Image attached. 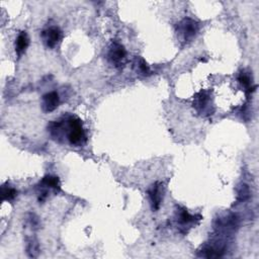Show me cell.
Wrapping results in <instances>:
<instances>
[{
    "label": "cell",
    "instance_id": "cell-9",
    "mask_svg": "<svg viewBox=\"0 0 259 259\" xmlns=\"http://www.w3.org/2000/svg\"><path fill=\"white\" fill-rule=\"evenodd\" d=\"M194 216H192L188 214V212L184 208L180 210L178 212V222L182 225H188L194 221Z\"/></svg>",
    "mask_w": 259,
    "mask_h": 259
},
{
    "label": "cell",
    "instance_id": "cell-10",
    "mask_svg": "<svg viewBox=\"0 0 259 259\" xmlns=\"http://www.w3.org/2000/svg\"><path fill=\"white\" fill-rule=\"evenodd\" d=\"M16 196H18V192L14 188L6 186H2V200H12L16 198Z\"/></svg>",
    "mask_w": 259,
    "mask_h": 259
},
{
    "label": "cell",
    "instance_id": "cell-5",
    "mask_svg": "<svg viewBox=\"0 0 259 259\" xmlns=\"http://www.w3.org/2000/svg\"><path fill=\"white\" fill-rule=\"evenodd\" d=\"M40 36L44 44L48 48L52 49L60 42L62 38V30L58 26H51L45 30H42Z\"/></svg>",
    "mask_w": 259,
    "mask_h": 259
},
{
    "label": "cell",
    "instance_id": "cell-8",
    "mask_svg": "<svg viewBox=\"0 0 259 259\" xmlns=\"http://www.w3.org/2000/svg\"><path fill=\"white\" fill-rule=\"evenodd\" d=\"M30 45V38L26 32H20L16 40V52L18 57H20L24 53H26L28 47Z\"/></svg>",
    "mask_w": 259,
    "mask_h": 259
},
{
    "label": "cell",
    "instance_id": "cell-3",
    "mask_svg": "<svg viewBox=\"0 0 259 259\" xmlns=\"http://www.w3.org/2000/svg\"><path fill=\"white\" fill-rule=\"evenodd\" d=\"M38 202H42L46 200L49 194V190H53L55 192H59L61 190L60 180L57 176H46L38 184Z\"/></svg>",
    "mask_w": 259,
    "mask_h": 259
},
{
    "label": "cell",
    "instance_id": "cell-7",
    "mask_svg": "<svg viewBox=\"0 0 259 259\" xmlns=\"http://www.w3.org/2000/svg\"><path fill=\"white\" fill-rule=\"evenodd\" d=\"M148 194L151 202V206L153 210H157L160 208L162 198H163V186L160 182H155L150 190H148Z\"/></svg>",
    "mask_w": 259,
    "mask_h": 259
},
{
    "label": "cell",
    "instance_id": "cell-2",
    "mask_svg": "<svg viewBox=\"0 0 259 259\" xmlns=\"http://www.w3.org/2000/svg\"><path fill=\"white\" fill-rule=\"evenodd\" d=\"M198 32V24L190 18H184L178 26V34L184 42H190Z\"/></svg>",
    "mask_w": 259,
    "mask_h": 259
},
{
    "label": "cell",
    "instance_id": "cell-4",
    "mask_svg": "<svg viewBox=\"0 0 259 259\" xmlns=\"http://www.w3.org/2000/svg\"><path fill=\"white\" fill-rule=\"evenodd\" d=\"M126 50L124 47L120 44L118 42H114L112 46L110 47L108 58L110 62L114 65L116 67H120L124 65V61L126 60Z\"/></svg>",
    "mask_w": 259,
    "mask_h": 259
},
{
    "label": "cell",
    "instance_id": "cell-6",
    "mask_svg": "<svg viewBox=\"0 0 259 259\" xmlns=\"http://www.w3.org/2000/svg\"><path fill=\"white\" fill-rule=\"evenodd\" d=\"M60 104L59 94L56 92H51L42 96V108L45 112H54Z\"/></svg>",
    "mask_w": 259,
    "mask_h": 259
},
{
    "label": "cell",
    "instance_id": "cell-12",
    "mask_svg": "<svg viewBox=\"0 0 259 259\" xmlns=\"http://www.w3.org/2000/svg\"><path fill=\"white\" fill-rule=\"evenodd\" d=\"M137 71H139L140 74H143L145 76L150 75V73H151L149 66L147 65L146 61L142 58L137 59Z\"/></svg>",
    "mask_w": 259,
    "mask_h": 259
},
{
    "label": "cell",
    "instance_id": "cell-11",
    "mask_svg": "<svg viewBox=\"0 0 259 259\" xmlns=\"http://www.w3.org/2000/svg\"><path fill=\"white\" fill-rule=\"evenodd\" d=\"M238 81L241 83V85L246 90V92L248 94H251L254 90L255 86H254V88H251V81H250V78H249V76L247 74L241 73L239 75V77H238Z\"/></svg>",
    "mask_w": 259,
    "mask_h": 259
},
{
    "label": "cell",
    "instance_id": "cell-1",
    "mask_svg": "<svg viewBox=\"0 0 259 259\" xmlns=\"http://www.w3.org/2000/svg\"><path fill=\"white\" fill-rule=\"evenodd\" d=\"M47 128L51 138L60 144L66 139L72 146H81L88 140L81 120L73 114H65L52 120Z\"/></svg>",
    "mask_w": 259,
    "mask_h": 259
}]
</instances>
